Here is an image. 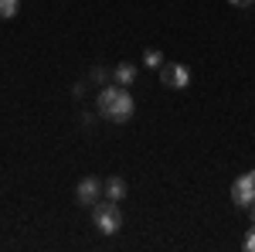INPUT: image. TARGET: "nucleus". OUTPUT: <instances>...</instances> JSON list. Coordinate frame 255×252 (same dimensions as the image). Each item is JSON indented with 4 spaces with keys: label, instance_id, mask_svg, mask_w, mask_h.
Instances as JSON below:
<instances>
[{
    "label": "nucleus",
    "instance_id": "f257e3e1",
    "mask_svg": "<svg viewBox=\"0 0 255 252\" xmlns=\"http://www.w3.org/2000/svg\"><path fill=\"white\" fill-rule=\"evenodd\" d=\"M96 109L102 119L126 123V119H133V96L126 92V85H106L96 96Z\"/></svg>",
    "mask_w": 255,
    "mask_h": 252
},
{
    "label": "nucleus",
    "instance_id": "f03ea898",
    "mask_svg": "<svg viewBox=\"0 0 255 252\" xmlns=\"http://www.w3.org/2000/svg\"><path fill=\"white\" fill-rule=\"evenodd\" d=\"M92 218H96V229L102 235H113L123 229V212H119V201H113V198L96 201L92 205Z\"/></svg>",
    "mask_w": 255,
    "mask_h": 252
},
{
    "label": "nucleus",
    "instance_id": "7ed1b4c3",
    "mask_svg": "<svg viewBox=\"0 0 255 252\" xmlns=\"http://www.w3.org/2000/svg\"><path fill=\"white\" fill-rule=\"evenodd\" d=\"M160 82H163L167 89H187V85H191V72H187V65L163 61V65H160Z\"/></svg>",
    "mask_w": 255,
    "mask_h": 252
},
{
    "label": "nucleus",
    "instance_id": "20e7f679",
    "mask_svg": "<svg viewBox=\"0 0 255 252\" xmlns=\"http://www.w3.org/2000/svg\"><path fill=\"white\" fill-rule=\"evenodd\" d=\"M232 201H235L238 208L255 205V171H252V174H242L235 184H232Z\"/></svg>",
    "mask_w": 255,
    "mask_h": 252
},
{
    "label": "nucleus",
    "instance_id": "39448f33",
    "mask_svg": "<svg viewBox=\"0 0 255 252\" xmlns=\"http://www.w3.org/2000/svg\"><path fill=\"white\" fill-rule=\"evenodd\" d=\"M99 194H102V181L99 177H82L79 188H75V198H79L82 205H96Z\"/></svg>",
    "mask_w": 255,
    "mask_h": 252
},
{
    "label": "nucleus",
    "instance_id": "423d86ee",
    "mask_svg": "<svg viewBox=\"0 0 255 252\" xmlns=\"http://www.w3.org/2000/svg\"><path fill=\"white\" fill-rule=\"evenodd\" d=\"M136 75H139L136 65H129V61H119L116 68H113V78H116V85H126V89L136 82Z\"/></svg>",
    "mask_w": 255,
    "mask_h": 252
},
{
    "label": "nucleus",
    "instance_id": "0eeeda50",
    "mask_svg": "<svg viewBox=\"0 0 255 252\" xmlns=\"http://www.w3.org/2000/svg\"><path fill=\"white\" fill-rule=\"evenodd\" d=\"M102 194H106V198H113V201H123V198H126V181H123V177H109V181H102Z\"/></svg>",
    "mask_w": 255,
    "mask_h": 252
},
{
    "label": "nucleus",
    "instance_id": "6e6552de",
    "mask_svg": "<svg viewBox=\"0 0 255 252\" xmlns=\"http://www.w3.org/2000/svg\"><path fill=\"white\" fill-rule=\"evenodd\" d=\"M143 61H146V68H160V65H163V51L146 48V51H143Z\"/></svg>",
    "mask_w": 255,
    "mask_h": 252
},
{
    "label": "nucleus",
    "instance_id": "1a4fd4ad",
    "mask_svg": "<svg viewBox=\"0 0 255 252\" xmlns=\"http://www.w3.org/2000/svg\"><path fill=\"white\" fill-rule=\"evenodd\" d=\"M17 7H20V0H0V17H3V20L14 17V14H17Z\"/></svg>",
    "mask_w": 255,
    "mask_h": 252
},
{
    "label": "nucleus",
    "instance_id": "9d476101",
    "mask_svg": "<svg viewBox=\"0 0 255 252\" xmlns=\"http://www.w3.org/2000/svg\"><path fill=\"white\" fill-rule=\"evenodd\" d=\"M245 252H255V222H252V229H249V235H245Z\"/></svg>",
    "mask_w": 255,
    "mask_h": 252
},
{
    "label": "nucleus",
    "instance_id": "9b49d317",
    "mask_svg": "<svg viewBox=\"0 0 255 252\" xmlns=\"http://www.w3.org/2000/svg\"><path fill=\"white\" fill-rule=\"evenodd\" d=\"M89 78H92V82H106V68H92V72H89Z\"/></svg>",
    "mask_w": 255,
    "mask_h": 252
},
{
    "label": "nucleus",
    "instance_id": "f8f14e48",
    "mask_svg": "<svg viewBox=\"0 0 255 252\" xmlns=\"http://www.w3.org/2000/svg\"><path fill=\"white\" fill-rule=\"evenodd\" d=\"M228 3H235V7H252L255 0H228Z\"/></svg>",
    "mask_w": 255,
    "mask_h": 252
},
{
    "label": "nucleus",
    "instance_id": "ddd939ff",
    "mask_svg": "<svg viewBox=\"0 0 255 252\" xmlns=\"http://www.w3.org/2000/svg\"><path fill=\"white\" fill-rule=\"evenodd\" d=\"M249 212H252V222H255V205H249Z\"/></svg>",
    "mask_w": 255,
    "mask_h": 252
}]
</instances>
